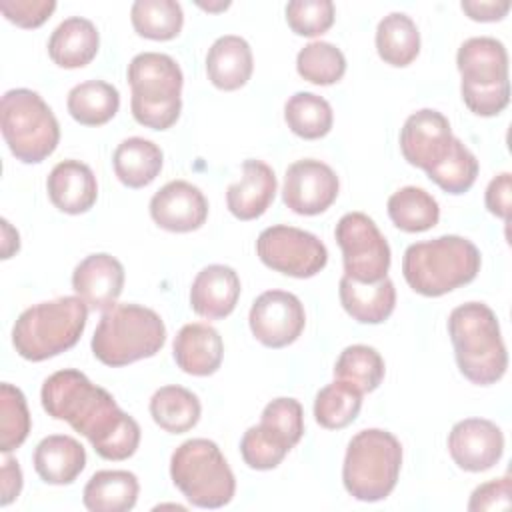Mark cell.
Listing matches in <instances>:
<instances>
[{
	"mask_svg": "<svg viewBox=\"0 0 512 512\" xmlns=\"http://www.w3.org/2000/svg\"><path fill=\"white\" fill-rule=\"evenodd\" d=\"M150 216L168 232H192L206 222L208 200L198 186L172 180L152 196Z\"/></svg>",
	"mask_w": 512,
	"mask_h": 512,
	"instance_id": "cell-17",
	"label": "cell"
},
{
	"mask_svg": "<svg viewBox=\"0 0 512 512\" xmlns=\"http://www.w3.org/2000/svg\"><path fill=\"white\" fill-rule=\"evenodd\" d=\"M2 482H0V490H2V498L0 504L8 506L14 498H18L20 490H22V470L18 466V462L14 458H10L8 454H4L2 460Z\"/></svg>",
	"mask_w": 512,
	"mask_h": 512,
	"instance_id": "cell-47",
	"label": "cell"
},
{
	"mask_svg": "<svg viewBox=\"0 0 512 512\" xmlns=\"http://www.w3.org/2000/svg\"><path fill=\"white\" fill-rule=\"evenodd\" d=\"M66 106L76 122L84 126H102L116 116L120 94L104 80H86L68 92Z\"/></svg>",
	"mask_w": 512,
	"mask_h": 512,
	"instance_id": "cell-31",
	"label": "cell"
},
{
	"mask_svg": "<svg viewBox=\"0 0 512 512\" xmlns=\"http://www.w3.org/2000/svg\"><path fill=\"white\" fill-rule=\"evenodd\" d=\"M510 492H512L510 476H502L498 480H490L486 484H480L470 496L468 510L470 512L506 510V508H510Z\"/></svg>",
	"mask_w": 512,
	"mask_h": 512,
	"instance_id": "cell-44",
	"label": "cell"
},
{
	"mask_svg": "<svg viewBox=\"0 0 512 512\" xmlns=\"http://www.w3.org/2000/svg\"><path fill=\"white\" fill-rule=\"evenodd\" d=\"M486 208L490 214L508 220L510 216V202H512V176L510 172H502L490 180L486 188Z\"/></svg>",
	"mask_w": 512,
	"mask_h": 512,
	"instance_id": "cell-45",
	"label": "cell"
},
{
	"mask_svg": "<svg viewBox=\"0 0 512 512\" xmlns=\"http://www.w3.org/2000/svg\"><path fill=\"white\" fill-rule=\"evenodd\" d=\"M362 408V392L344 380L326 384L314 400V418L322 428L340 430L352 424Z\"/></svg>",
	"mask_w": 512,
	"mask_h": 512,
	"instance_id": "cell-35",
	"label": "cell"
},
{
	"mask_svg": "<svg viewBox=\"0 0 512 512\" xmlns=\"http://www.w3.org/2000/svg\"><path fill=\"white\" fill-rule=\"evenodd\" d=\"M256 254L264 266L292 278H312L328 262V250L318 236L286 224L262 230Z\"/></svg>",
	"mask_w": 512,
	"mask_h": 512,
	"instance_id": "cell-12",
	"label": "cell"
},
{
	"mask_svg": "<svg viewBox=\"0 0 512 512\" xmlns=\"http://www.w3.org/2000/svg\"><path fill=\"white\" fill-rule=\"evenodd\" d=\"M86 466L84 446L64 434H52L38 442L34 450V468L46 484H72Z\"/></svg>",
	"mask_w": 512,
	"mask_h": 512,
	"instance_id": "cell-23",
	"label": "cell"
},
{
	"mask_svg": "<svg viewBox=\"0 0 512 512\" xmlns=\"http://www.w3.org/2000/svg\"><path fill=\"white\" fill-rule=\"evenodd\" d=\"M0 126L10 152L24 164L46 160L60 140V126L54 112L38 92L28 88L4 92Z\"/></svg>",
	"mask_w": 512,
	"mask_h": 512,
	"instance_id": "cell-10",
	"label": "cell"
},
{
	"mask_svg": "<svg viewBox=\"0 0 512 512\" xmlns=\"http://www.w3.org/2000/svg\"><path fill=\"white\" fill-rule=\"evenodd\" d=\"M200 400L184 386H162L150 398L152 420L170 434H182L194 428L200 420Z\"/></svg>",
	"mask_w": 512,
	"mask_h": 512,
	"instance_id": "cell-29",
	"label": "cell"
},
{
	"mask_svg": "<svg viewBox=\"0 0 512 512\" xmlns=\"http://www.w3.org/2000/svg\"><path fill=\"white\" fill-rule=\"evenodd\" d=\"M164 154L152 140L132 136L122 140L112 156L118 180L128 188H144L160 174Z\"/></svg>",
	"mask_w": 512,
	"mask_h": 512,
	"instance_id": "cell-28",
	"label": "cell"
},
{
	"mask_svg": "<svg viewBox=\"0 0 512 512\" xmlns=\"http://www.w3.org/2000/svg\"><path fill=\"white\" fill-rule=\"evenodd\" d=\"M240 298V278L234 268L210 264L202 268L190 288L192 310L208 320H220L232 314Z\"/></svg>",
	"mask_w": 512,
	"mask_h": 512,
	"instance_id": "cell-19",
	"label": "cell"
},
{
	"mask_svg": "<svg viewBox=\"0 0 512 512\" xmlns=\"http://www.w3.org/2000/svg\"><path fill=\"white\" fill-rule=\"evenodd\" d=\"M448 452L458 468L484 472L502 458L504 434L492 420L464 418L448 434Z\"/></svg>",
	"mask_w": 512,
	"mask_h": 512,
	"instance_id": "cell-16",
	"label": "cell"
},
{
	"mask_svg": "<svg viewBox=\"0 0 512 512\" xmlns=\"http://www.w3.org/2000/svg\"><path fill=\"white\" fill-rule=\"evenodd\" d=\"M298 74L318 86H330L338 82L346 72V58L340 48L330 42H310L296 56Z\"/></svg>",
	"mask_w": 512,
	"mask_h": 512,
	"instance_id": "cell-37",
	"label": "cell"
},
{
	"mask_svg": "<svg viewBox=\"0 0 512 512\" xmlns=\"http://www.w3.org/2000/svg\"><path fill=\"white\" fill-rule=\"evenodd\" d=\"M340 190L336 172L314 158H304L288 166L284 174L282 200L302 216H316L328 210Z\"/></svg>",
	"mask_w": 512,
	"mask_h": 512,
	"instance_id": "cell-15",
	"label": "cell"
},
{
	"mask_svg": "<svg viewBox=\"0 0 512 512\" xmlns=\"http://www.w3.org/2000/svg\"><path fill=\"white\" fill-rule=\"evenodd\" d=\"M46 190L50 202L66 214H84L98 198L96 176L80 160L58 162L48 174Z\"/></svg>",
	"mask_w": 512,
	"mask_h": 512,
	"instance_id": "cell-21",
	"label": "cell"
},
{
	"mask_svg": "<svg viewBox=\"0 0 512 512\" xmlns=\"http://www.w3.org/2000/svg\"><path fill=\"white\" fill-rule=\"evenodd\" d=\"M172 354L182 372L192 376H210L222 364L224 344L216 328L204 322H190L178 330Z\"/></svg>",
	"mask_w": 512,
	"mask_h": 512,
	"instance_id": "cell-22",
	"label": "cell"
},
{
	"mask_svg": "<svg viewBox=\"0 0 512 512\" xmlns=\"http://www.w3.org/2000/svg\"><path fill=\"white\" fill-rule=\"evenodd\" d=\"M342 250L344 276L356 282H378L390 268V246L374 220L362 212L344 214L334 230Z\"/></svg>",
	"mask_w": 512,
	"mask_h": 512,
	"instance_id": "cell-11",
	"label": "cell"
},
{
	"mask_svg": "<svg viewBox=\"0 0 512 512\" xmlns=\"http://www.w3.org/2000/svg\"><path fill=\"white\" fill-rule=\"evenodd\" d=\"M388 216L404 232H424L438 224L440 208L424 188L404 186L388 198Z\"/></svg>",
	"mask_w": 512,
	"mask_h": 512,
	"instance_id": "cell-32",
	"label": "cell"
},
{
	"mask_svg": "<svg viewBox=\"0 0 512 512\" xmlns=\"http://www.w3.org/2000/svg\"><path fill=\"white\" fill-rule=\"evenodd\" d=\"M480 262L474 242L446 234L410 244L402 258V274L414 292L434 298L472 282Z\"/></svg>",
	"mask_w": 512,
	"mask_h": 512,
	"instance_id": "cell-3",
	"label": "cell"
},
{
	"mask_svg": "<svg viewBox=\"0 0 512 512\" xmlns=\"http://www.w3.org/2000/svg\"><path fill=\"white\" fill-rule=\"evenodd\" d=\"M338 294L342 308L360 324H380L396 306V288L388 276L370 284L342 276Z\"/></svg>",
	"mask_w": 512,
	"mask_h": 512,
	"instance_id": "cell-25",
	"label": "cell"
},
{
	"mask_svg": "<svg viewBox=\"0 0 512 512\" xmlns=\"http://www.w3.org/2000/svg\"><path fill=\"white\" fill-rule=\"evenodd\" d=\"M330 0H292L286 4V22L298 36H320L334 24Z\"/></svg>",
	"mask_w": 512,
	"mask_h": 512,
	"instance_id": "cell-42",
	"label": "cell"
},
{
	"mask_svg": "<svg viewBox=\"0 0 512 512\" xmlns=\"http://www.w3.org/2000/svg\"><path fill=\"white\" fill-rule=\"evenodd\" d=\"M478 168L476 156L458 140L452 154L436 170H432L428 178L448 194H464L476 182Z\"/></svg>",
	"mask_w": 512,
	"mask_h": 512,
	"instance_id": "cell-40",
	"label": "cell"
},
{
	"mask_svg": "<svg viewBox=\"0 0 512 512\" xmlns=\"http://www.w3.org/2000/svg\"><path fill=\"white\" fill-rule=\"evenodd\" d=\"M284 120L296 136L316 140L330 132L334 114L332 106L322 96L314 92H296L284 104Z\"/></svg>",
	"mask_w": 512,
	"mask_h": 512,
	"instance_id": "cell-33",
	"label": "cell"
},
{
	"mask_svg": "<svg viewBox=\"0 0 512 512\" xmlns=\"http://www.w3.org/2000/svg\"><path fill=\"white\" fill-rule=\"evenodd\" d=\"M134 30L150 40H172L184 24L182 6L174 0H136L130 10Z\"/></svg>",
	"mask_w": 512,
	"mask_h": 512,
	"instance_id": "cell-36",
	"label": "cell"
},
{
	"mask_svg": "<svg viewBox=\"0 0 512 512\" xmlns=\"http://www.w3.org/2000/svg\"><path fill=\"white\" fill-rule=\"evenodd\" d=\"M166 342L162 318L140 304H114L104 310L92 336L94 356L112 368L150 358Z\"/></svg>",
	"mask_w": 512,
	"mask_h": 512,
	"instance_id": "cell-5",
	"label": "cell"
},
{
	"mask_svg": "<svg viewBox=\"0 0 512 512\" xmlns=\"http://www.w3.org/2000/svg\"><path fill=\"white\" fill-rule=\"evenodd\" d=\"M138 478L128 470H100L92 474L82 492L90 512H128L136 506Z\"/></svg>",
	"mask_w": 512,
	"mask_h": 512,
	"instance_id": "cell-27",
	"label": "cell"
},
{
	"mask_svg": "<svg viewBox=\"0 0 512 512\" xmlns=\"http://www.w3.org/2000/svg\"><path fill=\"white\" fill-rule=\"evenodd\" d=\"M174 486L198 508H222L234 492V474L218 444L208 438L182 442L170 458Z\"/></svg>",
	"mask_w": 512,
	"mask_h": 512,
	"instance_id": "cell-9",
	"label": "cell"
},
{
	"mask_svg": "<svg viewBox=\"0 0 512 512\" xmlns=\"http://www.w3.org/2000/svg\"><path fill=\"white\" fill-rule=\"evenodd\" d=\"M384 372L386 366L380 352L366 344L346 346L334 364L336 380L352 384L362 394L376 390L384 378Z\"/></svg>",
	"mask_w": 512,
	"mask_h": 512,
	"instance_id": "cell-34",
	"label": "cell"
},
{
	"mask_svg": "<svg viewBox=\"0 0 512 512\" xmlns=\"http://www.w3.org/2000/svg\"><path fill=\"white\" fill-rule=\"evenodd\" d=\"M100 36L96 26L82 16L66 18L48 40V56L60 68H82L98 54Z\"/></svg>",
	"mask_w": 512,
	"mask_h": 512,
	"instance_id": "cell-26",
	"label": "cell"
},
{
	"mask_svg": "<svg viewBox=\"0 0 512 512\" xmlns=\"http://www.w3.org/2000/svg\"><path fill=\"white\" fill-rule=\"evenodd\" d=\"M254 60L250 44L234 34L214 40L206 54L208 80L220 90H238L252 76Z\"/></svg>",
	"mask_w": 512,
	"mask_h": 512,
	"instance_id": "cell-24",
	"label": "cell"
},
{
	"mask_svg": "<svg viewBox=\"0 0 512 512\" xmlns=\"http://www.w3.org/2000/svg\"><path fill=\"white\" fill-rule=\"evenodd\" d=\"M402 466L398 438L380 428L360 430L346 448L342 482L346 492L362 502H378L394 490Z\"/></svg>",
	"mask_w": 512,
	"mask_h": 512,
	"instance_id": "cell-7",
	"label": "cell"
},
{
	"mask_svg": "<svg viewBox=\"0 0 512 512\" xmlns=\"http://www.w3.org/2000/svg\"><path fill=\"white\" fill-rule=\"evenodd\" d=\"M378 56L396 68L408 66L420 52V32L414 20L404 12H390L376 28Z\"/></svg>",
	"mask_w": 512,
	"mask_h": 512,
	"instance_id": "cell-30",
	"label": "cell"
},
{
	"mask_svg": "<svg viewBox=\"0 0 512 512\" xmlns=\"http://www.w3.org/2000/svg\"><path fill=\"white\" fill-rule=\"evenodd\" d=\"M30 432V412L20 388L0 384V450L4 454L16 450Z\"/></svg>",
	"mask_w": 512,
	"mask_h": 512,
	"instance_id": "cell-38",
	"label": "cell"
},
{
	"mask_svg": "<svg viewBox=\"0 0 512 512\" xmlns=\"http://www.w3.org/2000/svg\"><path fill=\"white\" fill-rule=\"evenodd\" d=\"M48 416L68 422L86 436L104 460H126L140 444L138 422L120 410L104 388L92 384L80 370L64 368L48 376L40 390Z\"/></svg>",
	"mask_w": 512,
	"mask_h": 512,
	"instance_id": "cell-1",
	"label": "cell"
},
{
	"mask_svg": "<svg viewBox=\"0 0 512 512\" xmlns=\"http://www.w3.org/2000/svg\"><path fill=\"white\" fill-rule=\"evenodd\" d=\"M448 334L460 372L472 384L498 382L508 368V352L494 310L482 302L456 306L448 316Z\"/></svg>",
	"mask_w": 512,
	"mask_h": 512,
	"instance_id": "cell-2",
	"label": "cell"
},
{
	"mask_svg": "<svg viewBox=\"0 0 512 512\" xmlns=\"http://www.w3.org/2000/svg\"><path fill=\"white\" fill-rule=\"evenodd\" d=\"M132 88L130 108L138 124L166 130L176 124L182 108L184 76L176 60L160 52L136 54L126 72Z\"/></svg>",
	"mask_w": 512,
	"mask_h": 512,
	"instance_id": "cell-6",
	"label": "cell"
},
{
	"mask_svg": "<svg viewBox=\"0 0 512 512\" xmlns=\"http://www.w3.org/2000/svg\"><path fill=\"white\" fill-rule=\"evenodd\" d=\"M462 76L460 94L476 116H496L510 102L508 54L500 40L476 36L462 42L456 54Z\"/></svg>",
	"mask_w": 512,
	"mask_h": 512,
	"instance_id": "cell-8",
	"label": "cell"
},
{
	"mask_svg": "<svg viewBox=\"0 0 512 512\" xmlns=\"http://www.w3.org/2000/svg\"><path fill=\"white\" fill-rule=\"evenodd\" d=\"M292 448L264 424L250 426L240 440V454L254 470H272Z\"/></svg>",
	"mask_w": 512,
	"mask_h": 512,
	"instance_id": "cell-39",
	"label": "cell"
},
{
	"mask_svg": "<svg viewBox=\"0 0 512 512\" xmlns=\"http://www.w3.org/2000/svg\"><path fill=\"white\" fill-rule=\"evenodd\" d=\"M260 424L280 436L290 448H294L304 434V412L296 398H276L262 410Z\"/></svg>",
	"mask_w": 512,
	"mask_h": 512,
	"instance_id": "cell-41",
	"label": "cell"
},
{
	"mask_svg": "<svg viewBox=\"0 0 512 512\" xmlns=\"http://www.w3.org/2000/svg\"><path fill=\"white\" fill-rule=\"evenodd\" d=\"M2 14L20 28H38L56 10L54 0H0Z\"/></svg>",
	"mask_w": 512,
	"mask_h": 512,
	"instance_id": "cell-43",
	"label": "cell"
},
{
	"mask_svg": "<svg viewBox=\"0 0 512 512\" xmlns=\"http://www.w3.org/2000/svg\"><path fill=\"white\" fill-rule=\"evenodd\" d=\"M460 6L468 14V18L476 22L502 20L510 10L508 0H464Z\"/></svg>",
	"mask_w": 512,
	"mask_h": 512,
	"instance_id": "cell-46",
	"label": "cell"
},
{
	"mask_svg": "<svg viewBox=\"0 0 512 512\" xmlns=\"http://www.w3.org/2000/svg\"><path fill=\"white\" fill-rule=\"evenodd\" d=\"M2 230H4V242H2V258H10L12 252H18L20 248V240H18V232L10 238V222L2 220Z\"/></svg>",
	"mask_w": 512,
	"mask_h": 512,
	"instance_id": "cell-48",
	"label": "cell"
},
{
	"mask_svg": "<svg viewBox=\"0 0 512 512\" xmlns=\"http://www.w3.org/2000/svg\"><path fill=\"white\" fill-rule=\"evenodd\" d=\"M458 138L450 130L448 118L432 108L410 114L400 130V150L408 164L426 174L436 170L454 150Z\"/></svg>",
	"mask_w": 512,
	"mask_h": 512,
	"instance_id": "cell-13",
	"label": "cell"
},
{
	"mask_svg": "<svg viewBox=\"0 0 512 512\" xmlns=\"http://www.w3.org/2000/svg\"><path fill=\"white\" fill-rule=\"evenodd\" d=\"M276 174L262 160H244L242 176L226 190V206L238 220L260 218L276 196Z\"/></svg>",
	"mask_w": 512,
	"mask_h": 512,
	"instance_id": "cell-20",
	"label": "cell"
},
{
	"mask_svg": "<svg viewBox=\"0 0 512 512\" xmlns=\"http://www.w3.org/2000/svg\"><path fill=\"white\" fill-rule=\"evenodd\" d=\"M248 324L260 344L284 348L302 334L306 314L298 296L284 290H266L252 302Z\"/></svg>",
	"mask_w": 512,
	"mask_h": 512,
	"instance_id": "cell-14",
	"label": "cell"
},
{
	"mask_svg": "<svg viewBox=\"0 0 512 512\" xmlns=\"http://www.w3.org/2000/svg\"><path fill=\"white\" fill-rule=\"evenodd\" d=\"M88 320V306L78 296H60L26 308L14 328L12 344L30 362H42L72 348Z\"/></svg>",
	"mask_w": 512,
	"mask_h": 512,
	"instance_id": "cell-4",
	"label": "cell"
},
{
	"mask_svg": "<svg viewBox=\"0 0 512 512\" xmlns=\"http://www.w3.org/2000/svg\"><path fill=\"white\" fill-rule=\"evenodd\" d=\"M198 6H200V8H204V10L216 12V10H226V8L230 6V2H218V4H202V2H198Z\"/></svg>",
	"mask_w": 512,
	"mask_h": 512,
	"instance_id": "cell-49",
	"label": "cell"
},
{
	"mask_svg": "<svg viewBox=\"0 0 512 512\" xmlns=\"http://www.w3.org/2000/svg\"><path fill=\"white\" fill-rule=\"evenodd\" d=\"M72 288L88 310H108L124 288V266L106 252L86 256L72 272Z\"/></svg>",
	"mask_w": 512,
	"mask_h": 512,
	"instance_id": "cell-18",
	"label": "cell"
}]
</instances>
